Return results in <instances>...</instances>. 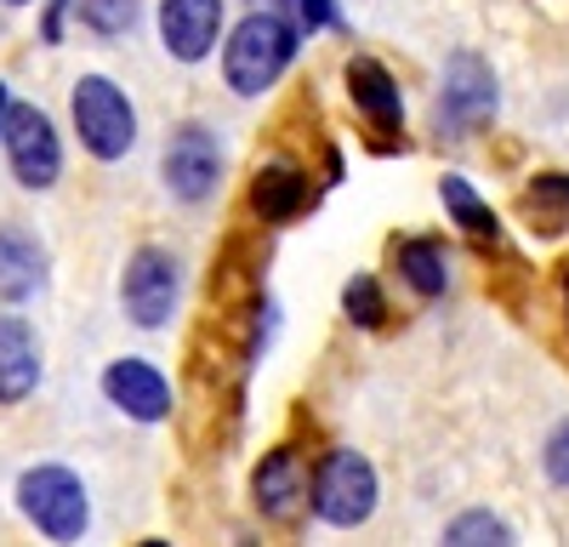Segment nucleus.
Instances as JSON below:
<instances>
[{"instance_id": "6", "label": "nucleus", "mask_w": 569, "mask_h": 547, "mask_svg": "<svg viewBox=\"0 0 569 547\" xmlns=\"http://www.w3.org/2000/svg\"><path fill=\"white\" fill-rule=\"evenodd\" d=\"M0 149H7V166L23 189L46 195L52 182L63 177V137L52 126V115L34 109V103H12L7 126H0Z\"/></svg>"}, {"instance_id": "1", "label": "nucleus", "mask_w": 569, "mask_h": 547, "mask_svg": "<svg viewBox=\"0 0 569 547\" xmlns=\"http://www.w3.org/2000/svg\"><path fill=\"white\" fill-rule=\"evenodd\" d=\"M291 58H297V23L273 7H262V12L240 18L233 34L222 40V80L233 98H262L291 69Z\"/></svg>"}, {"instance_id": "20", "label": "nucleus", "mask_w": 569, "mask_h": 547, "mask_svg": "<svg viewBox=\"0 0 569 547\" xmlns=\"http://www.w3.org/2000/svg\"><path fill=\"white\" fill-rule=\"evenodd\" d=\"M445 541H456V547H479V541H496V547H507V541H512V530H507L496 514L472 508V514H461V519H450V525H445Z\"/></svg>"}, {"instance_id": "23", "label": "nucleus", "mask_w": 569, "mask_h": 547, "mask_svg": "<svg viewBox=\"0 0 569 547\" xmlns=\"http://www.w3.org/2000/svg\"><path fill=\"white\" fill-rule=\"evenodd\" d=\"M297 7V18H302V29L313 34V29H342V12H337V0H291Z\"/></svg>"}, {"instance_id": "26", "label": "nucleus", "mask_w": 569, "mask_h": 547, "mask_svg": "<svg viewBox=\"0 0 569 547\" xmlns=\"http://www.w3.org/2000/svg\"><path fill=\"white\" fill-rule=\"evenodd\" d=\"M0 7H29V0H0Z\"/></svg>"}, {"instance_id": "21", "label": "nucleus", "mask_w": 569, "mask_h": 547, "mask_svg": "<svg viewBox=\"0 0 569 547\" xmlns=\"http://www.w3.org/2000/svg\"><path fill=\"white\" fill-rule=\"evenodd\" d=\"M80 23L91 34H126L137 23V0H80Z\"/></svg>"}, {"instance_id": "10", "label": "nucleus", "mask_w": 569, "mask_h": 547, "mask_svg": "<svg viewBox=\"0 0 569 547\" xmlns=\"http://www.w3.org/2000/svg\"><path fill=\"white\" fill-rule=\"evenodd\" d=\"M348 98L370 120V131H376V143H382V149L405 137V98H399V80L388 74V63L348 58Z\"/></svg>"}, {"instance_id": "25", "label": "nucleus", "mask_w": 569, "mask_h": 547, "mask_svg": "<svg viewBox=\"0 0 569 547\" xmlns=\"http://www.w3.org/2000/svg\"><path fill=\"white\" fill-rule=\"evenodd\" d=\"M563 314H569V268H563Z\"/></svg>"}, {"instance_id": "15", "label": "nucleus", "mask_w": 569, "mask_h": 547, "mask_svg": "<svg viewBox=\"0 0 569 547\" xmlns=\"http://www.w3.org/2000/svg\"><path fill=\"white\" fill-rule=\"evenodd\" d=\"M302 206H308V177H302L297 166L273 160V166H262V171L251 177V211H257L262 222H291Z\"/></svg>"}, {"instance_id": "7", "label": "nucleus", "mask_w": 569, "mask_h": 547, "mask_svg": "<svg viewBox=\"0 0 569 547\" xmlns=\"http://www.w3.org/2000/svg\"><path fill=\"white\" fill-rule=\"evenodd\" d=\"M496 103H501V91H496V74L485 58H472V52H456L445 63V80H439V103H433V120L445 137H479L490 120H496Z\"/></svg>"}, {"instance_id": "24", "label": "nucleus", "mask_w": 569, "mask_h": 547, "mask_svg": "<svg viewBox=\"0 0 569 547\" xmlns=\"http://www.w3.org/2000/svg\"><path fill=\"white\" fill-rule=\"evenodd\" d=\"M7 109H12V91H7V80H0V126H7Z\"/></svg>"}, {"instance_id": "5", "label": "nucleus", "mask_w": 569, "mask_h": 547, "mask_svg": "<svg viewBox=\"0 0 569 547\" xmlns=\"http://www.w3.org/2000/svg\"><path fill=\"white\" fill-rule=\"evenodd\" d=\"M177 297H182V262H177V251L137 246L126 257V274H120V308H126V319L142 326V331H160V326H171Z\"/></svg>"}, {"instance_id": "4", "label": "nucleus", "mask_w": 569, "mask_h": 547, "mask_svg": "<svg viewBox=\"0 0 569 547\" xmlns=\"http://www.w3.org/2000/svg\"><path fill=\"white\" fill-rule=\"evenodd\" d=\"M18 514L46 541H80L91 525V501H86L80 474H69L63 463H40L18 479Z\"/></svg>"}, {"instance_id": "9", "label": "nucleus", "mask_w": 569, "mask_h": 547, "mask_svg": "<svg viewBox=\"0 0 569 547\" xmlns=\"http://www.w3.org/2000/svg\"><path fill=\"white\" fill-rule=\"evenodd\" d=\"M308 468H302V456L291 445H273L257 474H251V501H257V514L273 519V525H297L302 508H308Z\"/></svg>"}, {"instance_id": "3", "label": "nucleus", "mask_w": 569, "mask_h": 547, "mask_svg": "<svg viewBox=\"0 0 569 547\" xmlns=\"http://www.w3.org/2000/svg\"><path fill=\"white\" fill-rule=\"evenodd\" d=\"M69 115L91 160H126L137 143V109L109 74H80L69 91Z\"/></svg>"}, {"instance_id": "16", "label": "nucleus", "mask_w": 569, "mask_h": 547, "mask_svg": "<svg viewBox=\"0 0 569 547\" xmlns=\"http://www.w3.org/2000/svg\"><path fill=\"white\" fill-rule=\"evenodd\" d=\"M393 262H399V280L416 291V297H445L450 291V251L439 240H399L393 246Z\"/></svg>"}, {"instance_id": "14", "label": "nucleus", "mask_w": 569, "mask_h": 547, "mask_svg": "<svg viewBox=\"0 0 569 547\" xmlns=\"http://www.w3.org/2000/svg\"><path fill=\"white\" fill-rule=\"evenodd\" d=\"M40 388V337L23 314H0V405H23Z\"/></svg>"}, {"instance_id": "18", "label": "nucleus", "mask_w": 569, "mask_h": 547, "mask_svg": "<svg viewBox=\"0 0 569 547\" xmlns=\"http://www.w3.org/2000/svg\"><path fill=\"white\" fill-rule=\"evenodd\" d=\"M525 206L536 217H547L541 228H563L569 222V171H541L530 189H525Z\"/></svg>"}, {"instance_id": "8", "label": "nucleus", "mask_w": 569, "mask_h": 547, "mask_svg": "<svg viewBox=\"0 0 569 547\" xmlns=\"http://www.w3.org/2000/svg\"><path fill=\"white\" fill-rule=\"evenodd\" d=\"M160 171H166V189H171L182 206H206V200L222 189V143H217V131L200 126V120H182V126L166 137Z\"/></svg>"}, {"instance_id": "11", "label": "nucleus", "mask_w": 569, "mask_h": 547, "mask_svg": "<svg viewBox=\"0 0 569 547\" xmlns=\"http://www.w3.org/2000/svg\"><path fill=\"white\" fill-rule=\"evenodd\" d=\"M222 40V0H160V46L177 63H200Z\"/></svg>"}, {"instance_id": "13", "label": "nucleus", "mask_w": 569, "mask_h": 547, "mask_svg": "<svg viewBox=\"0 0 569 547\" xmlns=\"http://www.w3.org/2000/svg\"><path fill=\"white\" fill-rule=\"evenodd\" d=\"M46 280H52V257H46V246L29 235L23 222H0V302L18 308V302L40 297Z\"/></svg>"}, {"instance_id": "17", "label": "nucleus", "mask_w": 569, "mask_h": 547, "mask_svg": "<svg viewBox=\"0 0 569 547\" xmlns=\"http://www.w3.org/2000/svg\"><path fill=\"white\" fill-rule=\"evenodd\" d=\"M439 200H445V211L461 222V235H472V240H501V217L479 200V189H472L467 177H456V171H445L439 177Z\"/></svg>"}, {"instance_id": "12", "label": "nucleus", "mask_w": 569, "mask_h": 547, "mask_svg": "<svg viewBox=\"0 0 569 547\" xmlns=\"http://www.w3.org/2000/svg\"><path fill=\"white\" fill-rule=\"evenodd\" d=\"M103 394L114 410H126L131 422H166L171 417V382L154 371L149 359H114L103 371Z\"/></svg>"}, {"instance_id": "2", "label": "nucleus", "mask_w": 569, "mask_h": 547, "mask_svg": "<svg viewBox=\"0 0 569 547\" xmlns=\"http://www.w3.org/2000/svg\"><path fill=\"white\" fill-rule=\"evenodd\" d=\"M376 496H382V485H376V468L370 456L337 445L319 456L313 468V485H308V508L330 525V530H359L370 514H376Z\"/></svg>"}, {"instance_id": "22", "label": "nucleus", "mask_w": 569, "mask_h": 547, "mask_svg": "<svg viewBox=\"0 0 569 547\" xmlns=\"http://www.w3.org/2000/svg\"><path fill=\"white\" fill-rule=\"evenodd\" d=\"M541 468H547V479L558 485V490H569V417L547 434V450H541Z\"/></svg>"}, {"instance_id": "19", "label": "nucleus", "mask_w": 569, "mask_h": 547, "mask_svg": "<svg viewBox=\"0 0 569 547\" xmlns=\"http://www.w3.org/2000/svg\"><path fill=\"white\" fill-rule=\"evenodd\" d=\"M342 308H348L353 326H365V331L382 326V319H388V297H382V286H376V274H353V280L342 286Z\"/></svg>"}]
</instances>
